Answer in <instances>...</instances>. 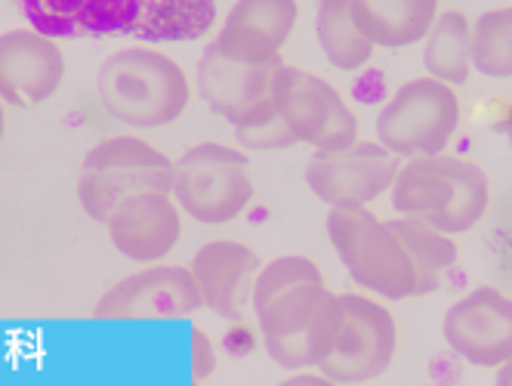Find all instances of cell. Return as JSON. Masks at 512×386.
I'll use <instances>...</instances> for the list:
<instances>
[{
  "label": "cell",
  "instance_id": "cell-15",
  "mask_svg": "<svg viewBox=\"0 0 512 386\" xmlns=\"http://www.w3.org/2000/svg\"><path fill=\"white\" fill-rule=\"evenodd\" d=\"M115 251L133 263H161L182 238V210L170 192H139L124 198L105 220Z\"/></svg>",
  "mask_w": 512,
  "mask_h": 386
},
{
  "label": "cell",
  "instance_id": "cell-5",
  "mask_svg": "<svg viewBox=\"0 0 512 386\" xmlns=\"http://www.w3.org/2000/svg\"><path fill=\"white\" fill-rule=\"evenodd\" d=\"M324 232L358 288L392 303L417 297V269L392 220L371 207H331Z\"/></svg>",
  "mask_w": 512,
  "mask_h": 386
},
{
  "label": "cell",
  "instance_id": "cell-11",
  "mask_svg": "<svg viewBox=\"0 0 512 386\" xmlns=\"http://www.w3.org/2000/svg\"><path fill=\"white\" fill-rule=\"evenodd\" d=\"M204 309L195 275L186 266H161L121 278L108 288L96 306V322H182Z\"/></svg>",
  "mask_w": 512,
  "mask_h": 386
},
{
  "label": "cell",
  "instance_id": "cell-19",
  "mask_svg": "<svg viewBox=\"0 0 512 386\" xmlns=\"http://www.w3.org/2000/svg\"><path fill=\"white\" fill-rule=\"evenodd\" d=\"M349 4L361 34L383 50L423 44L438 19V0H349Z\"/></svg>",
  "mask_w": 512,
  "mask_h": 386
},
{
  "label": "cell",
  "instance_id": "cell-24",
  "mask_svg": "<svg viewBox=\"0 0 512 386\" xmlns=\"http://www.w3.org/2000/svg\"><path fill=\"white\" fill-rule=\"evenodd\" d=\"M472 72L512 78V7L488 10L472 22Z\"/></svg>",
  "mask_w": 512,
  "mask_h": 386
},
{
  "label": "cell",
  "instance_id": "cell-26",
  "mask_svg": "<svg viewBox=\"0 0 512 386\" xmlns=\"http://www.w3.org/2000/svg\"><path fill=\"white\" fill-rule=\"evenodd\" d=\"M497 383L500 386H512V359L497 368Z\"/></svg>",
  "mask_w": 512,
  "mask_h": 386
},
{
  "label": "cell",
  "instance_id": "cell-3",
  "mask_svg": "<svg viewBox=\"0 0 512 386\" xmlns=\"http://www.w3.org/2000/svg\"><path fill=\"white\" fill-rule=\"evenodd\" d=\"M238 139L250 149L309 146L315 152H334L358 143V118L334 84L303 68L281 65L272 121Z\"/></svg>",
  "mask_w": 512,
  "mask_h": 386
},
{
  "label": "cell",
  "instance_id": "cell-20",
  "mask_svg": "<svg viewBox=\"0 0 512 386\" xmlns=\"http://www.w3.org/2000/svg\"><path fill=\"white\" fill-rule=\"evenodd\" d=\"M216 22V0H139L127 34L158 44L198 41Z\"/></svg>",
  "mask_w": 512,
  "mask_h": 386
},
{
  "label": "cell",
  "instance_id": "cell-17",
  "mask_svg": "<svg viewBox=\"0 0 512 386\" xmlns=\"http://www.w3.org/2000/svg\"><path fill=\"white\" fill-rule=\"evenodd\" d=\"M260 254L241 241L216 238L198 248L192 260V275L201 291L204 309L226 322H238L244 315V294L253 288V278L260 272Z\"/></svg>",
  "mask_w": 512,
  "mask_h": 386
},
{
  "label": "cell",
  "instance_id": "cell-6",
  "mask_svg": "<svg viewBox=\"0 0 512 386\" xmlns=\"http://www.w3.org/2000/svg\"><path fill=\"white\" fill-rule=\"evenodd\" d=\"M179 210L204 226H226L253 204L256 183L244 152L223 143H201L173 161V186Z\"/></svg>",
  "mask_w": 512,
  "mask_h": 386
},
{
  "label": "cell",
  "instance_id": "cell-2",
  "mask_svg": "<svg viewBox=\"0 0 512 386\" xmlns=\"http://www.w3.org/2000/svg\"><path fill=\"white\" fill-rule=\"evenodd\" d=\"M389 195L398 217L420 220L457 238L485 220L491 180L479 164L438 152L401 164Z\"/></svg>",
  "mask_w": 512,
  "mask_h": 386
},
{
  "label": "cell",
  "instance_id": "cell-28",
  "mask_svg": "<svg viewBox=\"0 0 512 386\" xmlns=\"http://www.w3.org/2000/svg\"><path fill=\"white\" fill-rule=\"evenodd\" d=\"M506 133H509V139H512V105H509V118H506Z\"/></svg>",
  "mask_w": 512,
  "mask_h": 386
},
{
  "label": "cell",
  "instance_id": "cell-16",
  "mask_svg": "<svg viewBox=\"0 0 512 386\" xmlns=\"http://www.w3.org/2000/svg\"><path fill=\"white\" fill-rule=\"evenodd\" d=\"M297 16V0H238L213 38V47L241 62L281 59V50L297 28Z\"/></svg>",
  "mask_w": 512,
  "mask_h": 386
},
{
  "label": "cell",
  "instance_id": "cell-27",
  "mask_svg": "<svg viewBox=\"0 0 512 386\" xmlns=\"http://www.w3.org/2000/svg\"><path fill=\"white\" fill-rule=\"evenodd\" d=\"M7 133V112H4V99H0V139Z\"/></svg>",
  "mask_w": 512,
  "mask_h": 386
},
{
  "label": "cell",
  "instance_id": "cell-13",
  "mask_svg": "<svg viewBox=\"0 0 512 386\" xmlns=\"http://www.w3.org/2000/svg\"><path fill=\"white\" fill-rule=\"evenodd\" d=\"M445 343L475 368H500L512 359V297L500 288H475L442 322Z\"/></svg>",
  "mask_w": 512,
  "mask_h": 386
},
{
  "label": "cell",
  "instance_id": "cell-23",
  "mask_svg": "<svg viewBox=\"0 0 512 386\" xmlns=\"http://www.w3.org/2000/svg\"><path fill=\"white\" fill-rule=\"evenodd\" d=\"M392 226L398 229L401 241L414 260L417 269V297L435 294L442 288L445 275L457 266L460 260V248L454 235L442 232V229H432L420 220H408V217H398L392 220Z\"/></svg>",
  "mask_w": 512,
  "mask_h": 386
},
{
  "label": "cell",
  "instance_id": "cell-9",
  "mask_svg": "<svg viewBox=\"0 0 512 386\" xmlns=\"http://www.w3.org/2000/svg\"><path fill=\"white\" fill-rule=\"evenodd\" d=\"M398 353L395 315L364 294H340L337 328L318 371L334 383H364L383 377Z\"/></svg>",
  "mask_w": 512,
  "mask_h": 386
},
{
  "label": "cell",
  "instance_id": "cell-7",
  "mask_svg": "<svg viewBox=\"0 0 512 386\" xmlns=\"http://www.w3.org/2000/svg\"><path fill=\"white\" fill-rule=\"evenodd\" d=\"M173 161L139 136H108L87 152L78 201L93 223L108 220V214L130 195L139 192H170Z\"/></svg>",
  "mask_w": 512,
  "mask_h": 386
},
{
  "label": "cell",
  "instance_id": "cell-12",
  "mask_svg": "<svg viewBox=\"0 0 512 386\" xmlns=\"http://www.w3.org/2000/svg\"><path fill=\"white\" fill-rule=\"evenodd\" d=\"M401 167L380 143H358L334 152H315L306 167V186L327 207H368L383 198Z\"/></svg>",
  "mask_w": 512,
  "mask_h": 386
},
{
  "label": "cell",
  "instance_id": "cell-25",
  "mask_svg": "<svg viewBox=\"0 0 512 386\" xmlns=\"http://www.w3.org/2000/svg\"><path fill=\"white\" fill-rule=\"evenodd\" d=\"M189 353H192V380L201 383L216 371V346L213 340L204 334V328H192V343H189Z\"/></svg>",
  "mask_w": 512,
  "mask_h": 386
},
{
  "label": "cell",
  "instance_id": "cell-14",
  "mask_svg": "<svg viewBox=\"0 0 512 386\" xmlns=\"http://www.w3.org/2000/svg\"><path fill=\"white\" fill-rule=\"evenodd\" d=\"M65 81V56L56 38L38 28L0 34V99L13 109H34L56 96Z\"/></svg>",
  "mask_w": 512,
  "mask_h": 386
},
{
  "label": "cell",
  "instance_id": "cell-4",
  "mask_svg": "<svg viewBox=\"0 0 512 386\" xmlns=\"http://www.w3.org/2000/svg\"><path fill=\"white\" fill-rule=\"evenodd\" d=\"M96 93L105 115L136 130L179 121L192 99L182 65L155 47H127L108 56L99 68Z\"/></svg>",
  "mask_w": 512,
  "mask_h": 386
},
{
  "label": "cell",
  "instance_id": "cell-8",
  "mask_svg": "<svg viewBox=\"0 0 512 386\" xmlns=\"http://www.w3.org/2000/svg\"><path fill=\"white\" fill-rule=\"evenodd\" d=\"M463 105L457 87L435 81V78H414L401 84L392 99L377 115V143L386 146L395 158H423L445 152L460 130Z\"/></svg>",
  "mask_w": 512,
  "mask_h": 386
},
{
  "label": "cell",
  "instance_id": "cell-10",
  "mask_svg": "<svg viewBox=\"0 0 512 386\" xmlns=\"http://www.w3.org/2000/svg\"><path fill=\"white\" fill-rule=\"evenodd\" d=\"M284 59L241 62L219 53L213 44L198 62V90L207 109L241 133L260 130L275 115V81Z\"/></svg>",
  "mask_w": 512,
  "mask_h": 386
},
{
  "label": "cell",
  "instance_id": "cell-1",
  "mask_svg": "<svg viewBox=\"0 0 512 386\" xmlns=\"http://www.w3.org/2000/svg\"><path fill=\"white\" fill-rule=\"evenodd\" d=\"M250 300L269 359L284 371L318 368L337 328L340 294L327 288L315 260L287 254L260 266Z\"/></svg>",
  "mask_w": 512,
  "mask_h": 386
},
{
  "label": "cell",
  "instance_id": "cell-18",
  "mask_svg": "<svg viewBox=\"0 0 512 386\" xmlns=\"http://www.w3.org/2000/svg\"><path fill=\"white\" fill-rule=\"evenodd\" d=\"M31 28L50 38H102L127 34L139 0H13Z\"/></svg>",
  "mask_w": 512,
  "mask_h": 386
},
{
  "label": "cell",
  "instance_id": "cell-22",
  "mask_svg": "<svg viewBox=\"0 0 512 386\" xmlns=\"http://www.w3.org/2000/svg\"><path fill=\"white\" fill-rule=\"evenodd\" d=\"M315 34L324 59L340 72H361L374 59L377 47L355 25L349 0H318Z\"/></svg>",
  "mask_w": 512,
  "mask_h": 386
},
{
  "label": "cell",
  "instance_id": "cell-21",
  "mask_svg": "<svg viewBox=\"0 0 512 386\" xmlns=\"http://www.w3.org/2000/svg\"><path fill=\"white\" fill-rule=\"evenodd\" d=\"M423 65L426 75L463 87L472 75V22L460 10L438 13L435 25L423 38Z\"/></svg>",
  "mask_w": 512,
  "mask_h": 386
}]
</instances>
